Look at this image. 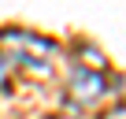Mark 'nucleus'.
Segmentation results:
<instances>
[{"label":"nucleus","instance_id":"1","mask_svg":"<svg viewBox=\"0 0 126 119\" xmlns=\"http://www.w3.org/2000/svg\"><path fill=\"white\" fill-rule=\"evenodd\" d=\"M4 48L15 56V63L22 67V71H30L33 78H52V71H56V45L52 41H45V37H37V34H22V30H4Z\"/></svg>","mask_w":126,"mask_h":119},{"label":"nucleus","instance_id":"4","mask_svg":"<svg viewBox=\"0 0 126 119\" xmlns=\"http://www.w3.org/2000/svg\"><path fill=\"white\" fill-rule=\"evenodd\" d=\"M104 119H126V108H119V112H108Z\"/></svg>","mask_w":126,"mask_h":119},{"label":"nucleus","instance_id":"5","mask_svg":"<svg viewBox=\"0 0 126 119\" xmlns=\"http://www.w3.org/2000/svg\"><path fill=\"white\" fill-rule=\"evenodd\" d=\"M59 119H74V115H59Z\"/></svg>","mask_w":126,"mask_h":119},{"label":"nucleus","instance_id":"3","mask_svg":"<svg viewBox=\"0 0 126 119\" xmlns=\"http://www.w3.org/2000/svg\"><path fill=\"white\" fill-rule=\"evenodd\" d=\"M8 82V63H4V56H0V86Z\"/></svg>","mask_w":126,"mask_h":119},{"label":"nucleus","instance_id":"2","mask_svg":"<svg viewBox=\"0 0 126 119\" xmlns=\"http://www.w3.org/2000/svg\"><path fill=\"white\" fill-rule=\"evenodd\" d=\"M111 89V82H108V75H100L96 67H78L74 75H71V82H67V93H71V100L74 104H96L104 93Z\"/></svg>","mask_w":126,"mask_h":119}]
</instances>
